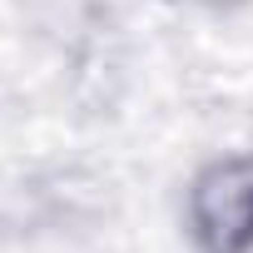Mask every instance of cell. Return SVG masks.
<instances>
[{
	"instance_id": "cell-1",
	"label": "cell",
	"mask_w": 253,
	"mask_h": 253,
	"mask_svg": "<svg viewBox=\"0 0 253 253\" xmlns=\"http://www.w3.org/2000/svg\"><path fill=\"white\" fill-rule=\"evenodd\" d=\"M189 233L199 253H253V154H223L194 174Z\"/></svg>"
}]
</instances>
